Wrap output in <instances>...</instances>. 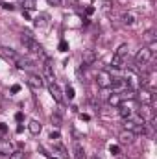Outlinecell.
<instances>
[{"mask_svg":"<svg viewBox=\"0 0 157 159\" xmlns=\"http://www.w3.org/2000/svg\"><path fill=\"white\" fill-rule=\"evenodd\" d=\"M20 43L24 44V50H28V52H32V54H37V56H41L46 63H50V57L46 56V52H44V48L41 46L37 41L34 39V37H30V34H22V37H20Z\"/></svg>","mask_w":157,"mask_h":159,"instance_id":"cell-1","label":"cell"},{"mask_svg":"<svg viewBox=\"0 0 157 159\" xmlns=\"http://www.w3.org/2000/svg\"><path fill=\"white\" fill-rule=\"evenodd\" d=\"M152 61H154V52H152L148 46L141 48V50L137 52V56H135V65L139 67V70H144L146 65H150Z\"/></svg>","mask_w":157,"mask_h":159,"instance_id":"cell-2","label":"cell"},{"mask_svg":"<svg viewBox=\"0 0 157 159\" xmlns=\"http://www.w3.org/2000/svg\"><path fill=\"white\" fill-rule=\"evenodd\" d=\"M111 81H113V76H111L107 70H100V72L96 74V83H98V87H102V89H109V87H111Z\"/></svg>","mask_w":157,"mask_h":159,"instance_id":"cell-3","label":"cell"},{"mask_svg":"<svg viewBox=\"0 0 157 159\" xmlns=\"http://www.w3.org/2000/svg\"><path fill=\"white\" fill-rule=\"evenodd\" d=\"M135 98H139V102H142V106H152L155 100L154 91H148V89H142L139 94H135Z\"/></svg>","mask_w":157,"mask_h":159,"instance_id":"cell-4","label":"cell"},{"mask_svg":"<svg viewBox=\"0 0 157 159\" xmlns=\"http://www.w3.org/2000/svg\"><path fill=\"white\" fill-rule=\"evenodd\" d=\"M96 59H98V54H96L94 50H83V54H81V61H83V65H85V67L94 65V63H96Z\"/></svg>","mask_w":157,"mask_h":159,"instance_id":"cell-5","label":"cell"},{"mask_svg":"<svg viewBox=\"0 0 157 159\" xmlns=\"http://www.w3.org/2000/svg\"><path fill=\"white\" fill-rule=\"evenodd\" d=\"M26 83H28L34 91H39V89H43V85H44V80L41 78L39 74H30L28 80H26Z\"/></svg>","mask_w":157,"mask_h":159,"instance_id":"cell-6","label":"cell"},{"mask_svg":"<svg viewBox=\"0 0 157 159\" xmlns=\"http://www.w3.org/2000/svg\"><path fill=\"white\" fill-rule=\"evenodd\" d=\"M48 91H50V94H52V98L56 100V102H63V93H61V89L57 87V83L56 81H48Z\"/></svg>","mask_w":157,"mask_h":159,"instance_id":"cell-7","label":"cell"},{"mask_svg":"<svg viewBox=\"0 0 157 159\" xmlns=\"http://www.w3.org/2000/svg\"><path fill=\"white\" fill-rule=\"evenodd\" d=\"M0 56H2V57H6L7 61H13V63H15V61H17V59L20 57V56H19V54H17V52H15L13 48L2 46V44H0Z\"/></svg>","mask_w":157,"mask_h":159,"instance_id":"cell-8","label":"cell"},{"mask_svg":"<svg viewBox=\"0 0 157 159\" xmlns=\"http://www.w3.org/2000/svg\"><path fill=\"white\" fill-rule=\"evenodd\" d=\"M15 152V146L11 141H6V139H0V156H11Z\"/></svg>","mask_w":157,"mask_h":159,"instance_id":"cell-9","label":"cell"},{"mask_svg":"<svg viewBox=\"0 0 157 159\" xmlns=\"http://www.w3.org/2000/svg\"><path fill=\"white\" fill-rule=\"evenodd\" d=\"M118 139H120V143H122V144H131V143L135 141V133H131V131L124 129V131L118 135Z\"/></svg>","mask_w":157,"mask_h":159,"instance_id":"cell-10","label":"cell"},{"mask_svg":"<svg viewBox=\"0 0 157 159\" xmlns=\"http://www.w3.org/2000/svg\"><path fill=\"white\" fill-rule=\"evenodd\" d=\"M15 65H17L19 69H22V70H28V69H32V67H34V63H32L30 59L22 57V56H20V57H19V59L15 61Z\"/></svg>","mask_w":157,"mask_h":159,"instance_id":"cell-11","label":"cell"},{"mask_svg":"<svg viewBox=\"0 0 157 159\" xmlns=\"http://www.w3.org/2000/svg\"><path fill=\"white\" fill-rule=\"evenodd\" d=\"M28 129H30L34 135H39L41 129H43V126H41L39 120H30V122H28Z\"/></svg>","mask_w":157,"mask_h":159,"instance_id":"cell-12","label":"cell"},{"mask_svg":"<svg viewBox=\"0 0 157 159\" xmlns=\"http://www.w3.org/2000/svg\"><path fill=\"white\" fill-rule=\"evenodd\" d=\"M118 113H120V117H122V119H131V115H133V109H129L126 104H120V109H118Z\"/></svg>","mask_w":157,"mask_h":159,"instance_id":"cell-13","label":"cell"},{"mask_svg":"<svg viewBox=\"0 0 157 159\" xmlns=\"http://www.w3.org/2000/svg\"><path fill=\"white\" fill-rule=\"evenodd\" d=\"M85 152H83V146L79 144L78 141H74V159H83Z\"/></svg>","mask_w":157,"mask_h":159,"instance_id":"cell-14","label":"cell"},{"mask_svg":"<svg viewBox=\"0 0 157 159\" xmlns=\"http://www.w3.org/2000/svg\"><path fill=\"white\" fill-rule=\"evenodd\" d=\"M43 72H44V76L48 81H56V76H54V72H52V67H50V63H46L44 67H43Z\"/></svg>","mask_w":157,"mask_h":159,"instance_id":"cell-15","label":"cell"},{"mask_svg":"<svg viewBox=\"0 0 157 159\" xmlns=\"http://www.w3.org/2000/svg\"><path fill=\"white\" fill-rule=\"evenodd\" d=\"M107 102H109L111 106H120V104H122V98H120L118 93H113V94L107 96Z\"/></svg>","mask_w":157,"mask_h":159,"instance_id":"cell-16","label":"cell"},{"mask_svg":"<svg viewBox=\"0 0 157 159\" xmlns=\"http://www.w3.org/2000/svg\"><path fill=\"white\" fill-rule=\"evenodd\" d=\"M122 20H124V24L131 26V24H135V15L133 13H124L122 15Z\"/></svg>","mask_w":157,"mask_h":159,"instance_id":"cell-17","label":"cell"},{"mask_svg":"<svg viewBox=\"0 0 157 159\" xmlns=\"http://www.w3.org/2000/svg\"><path fill=\"white\" fill-rule=\"evenodd\" d=\"M128 50H129V48H128V44H120V46H118V50L115 52V56H118V57H124V59H126Z\"/></svg>","mask_w":157,"mask_h":159,"instance_id":"cell-18","label":"cell"},{"mask_svg":"<svg viewBox=\"0 0 157 159\" xmlns=\"http://www.w3.org/2000/svg\"><path fill=\"white\" fill-rule=\"evenodd\" d=\"M144 41L150 44V43H155V30H148L146 34H144Z\"/></svg>","mask_w":157,"mask_h":159,"instance_id":"cell-19","label":"cell"},{"mask_svg":"<svg viewBox=\"0 0 157 159\" xmlns=\"http://www.w3.org/2000/svg\"><path fill=\"white\" fill-rule=\"evenodd\" d=\"M46 20H48V15H46V13H43V15H39V17L35 19V24L43 28V26H46Z\"/></svg>","mask_w":157,"mask_h":159,"instance_id":"cell-20","label":"cell"},{"mask_svg":"<svg viewBox=\"0 0 157 159\" xmlns=\"http://www.w3.org/2000/svg\"><path fill=\"white\" fill-rule=\"evenodd\" d=\"M9 159H28V156H26L24 152H20V150H15V152L9 156Z\"/></svg>","mask_w":157,"mask_h":159,"instance_id":"cell-21","label":"cell"},{"mask_svg":"<svg viewBox=\"0 0 157 159\" xmlns=\"http://www.w3.org/2000/svg\"><path fill=\"white\" fill-rule=\"evenodd\" d=\"M65 94L69 96V100H72V98H74V87L67 85V89H65Z\"/></svg>","mask_w":157,"mask_h":159,"instance_id":"cell-22","label":"cell"},{"mask_svg":"<svg viewBox=\"0 0 157 159\" xmlns=\"http://www.w3.org/2000/svg\"><path fill=\"white\" fill-rule=\"evenodd\" d=\"M50 119H52V124H54V126H57V128L61 126V117H59V115H52Z\"/></svg>","mask_w":157,"mask_h":159,"instance_id":"cell-23","label":"cell"},{"mask_svg":"<svg viewBox=\"0 0 157 159\" xmlns=\"http://www.w3.org/2000/svg\"><path fill=\"white\" fill-rule=\"evenodd\" d=\"M24 7L26 9H34L35 7V2L34 0H24Z\"/></svg>","mask_w":157,"mask_h":159,"instance_id":"cell-24","label":"cell"},{"mask_svg":"<svg viewBox=\"0 0 157 159\" xmlns=\"http://www.w3.org/2000/svg\"><path fill=\"white\" fill-rule=\"evenodd\" d=\"M109 152H111L113 156H118V154H120V148H118V146H113V144H111V146H109Z\"/></svg>","mask_w":157,"mask_h":159,"instance_id":"cell-25","label":"cell"},{"mask_svg":"<svg viewBox=\"0 0 157 159\" xmlns=\"http://www.w3.org/2000/svg\"><path fill=\"white\" fill-rule=\"evenodd\" d=\"M59 50H61V52H67V50H69V44H67L65 41H61V43H59Z\"/></svg>","mask_w":157,"mask_h":159,"instance_id":"cell-26","label":"cell"},{"mask_svg":"<svg viewBox=\"0 0 157 159\" xmlns=\"http://www.w3.org/2000/svg\"><path fill=\"white\" fill-rule=\"evenodd\" d=\"M50 139H52V141H57V139H59V131H52V133H50Z\"/></svg>","mask_w":157,"mask_h":159,"instance_id":"cell-27","label":"cell"},{"mask_svg":"<svg viewBox=\"0 0 157 159\" xmlns=\"http://www.w3.org/2000/svg\"><path fill=\"white\" fill-rule=\"evenodd\" d=\"M22 119H24L22 113H17V115H15V120H17V122H22Z\"/></svg>","mask_w":157,"mask_h":159,"instance_id":"cell-28","label":"cell"},{"mask_svg":"<svg viewBox=\"0 0 157 159\" xmlns=\"http://www.w3.org/2000/svg\"><path fill=\"white\" fill-rule=\"evenodd\" d=\"M48 4H50V6H59L61 0H48Z\"/></svg>","mask_w":157,"mask_h":159,"instance_id":"cell-29","label":"cell"},{"mask_svg":"<svg viewBox=\"0 0 157 159\" xmlns=\"http://www.w3.org/2000/svg\"><path fill=\"white\" fill-rule=\"evenodd\" d=\"M2 7H4V9H9V11H11V9H15L11 4H2Z\"/></svg>","mask_w":157,"mask_h":159,"instance_id":"cell-30","label":"cell"},{"mask_svg":"<svg viewBox=\"0 0 157 159\" xmlns=\"http://www.w3.org/2000/svg\"><path fill=\"white\" fill-rule=\"evenodd\" d=\"M19 91H20V87H19V85H13V87H11V93H19Z\"/></svg>","mask_w":157,"mask_h":159,"instance_id":"cell-31","label":"cell"},{"mask_svg":"<svg viewBox=\"0 0 157 159\" xmlns=\"http://www.w3.org/2000/svg\"><path fill=\"white\" fill-rule=\"evenodd\" d=\"M76 2H78V0H69V4H76Z\"/></svg>","mask_w":157,"mask_h":159,"instance_id":"cell-32","label":"cell"},{"mask_svg":"<svg viewBox=\"0 0 157 159\" xmlns=\"http://www.w3.org/2000/svg\"><path fill=\"white\" fill-rule=\"evenodd\" d=\"M91 159H100L98 156H91Z\"/></svg>","mask_w":157,"mask_h":159,"instance_id":"cell-33","label":"cell"},{"mask_svg":"<svg viewBox=\"0 0 157 159\" xmlns=\"http://www.w3.org/2000/svg\"><path fill=\"white\" fill-rule=\"evenodd\" d=\"M50 159H56V157H50Z\"/></svg>","mask_w":157,"mask_h":159,"instance_id":"cell-34","label":"cell"}]
</instances>
